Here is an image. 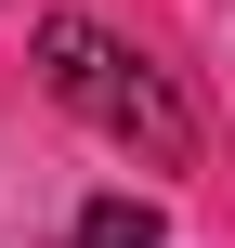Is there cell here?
I'll return each instance as SVG.
<instances>
[{
    "instance_id": "2",
    "label": "cell",
    "mask_w": 235,
    "mask_h": 248,
    "mask_svg": "<svg viewBox=\"0 0 235 248\" xmlns=\"http://www.w3.org/2000/svg\"><path fill=\"white\" fill-rule=\"evenodd\" d=\"M170 222H157V196H92L78 222H65V248H157Z\"/></svg>"
},
{
    "instance_id": "1",
    "label": "cell",
    "mask_w": 235,
    "mask_h": 248,
    "mask_svg": "<svg viewBox=\"0 0 235 248\" xmlns=\"http://www.w3.org/2000/svg\"><path fill=\"white\" fill-rule=\"evenodd\" d=\"M39 92H52L78 131H105L118 157L196 170V105H183V78H170L144 39H118V26H92V13H39Z\"/></svg>"
}]
</instances>
